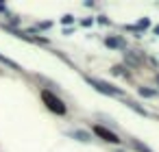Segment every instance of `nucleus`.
<instances>
[{"label": "nucleus", "instance_id": "obj_2", "mask_svg": "<svg viewBox=\"0 0 159 152\" xmlns=\"http://www.w3.org/2000/svg\"><path fill=\"white\" fill-rule=\"evenodd\" d=\"M94 133H96L98 137H103L105 141H109V143H120L118 135H113V133H109L107 128H103V126H94Z\"/></svg>", "mask_w": 159, "mask_h": 152}, {"label": "nucleus", "instance_id": "obj_4", "mask_svg": "<svg viewBox=\"0 0 159 152\" xmlns=\"http://www.w3.org/2000/svg\"><path fill=\"white\" fill-rule=\"evenodd\" d=\"M72 135H74V137H79L81 141H87V139H89V137H87L85 133H81V131H76V133H72Z\"/></svg>", "mask_w": 159, "mask_h": 152}, {"label": "nucleus", "instance_id": "obj_1", "mask_svg": "<svg viewBox=\"0 0 159 152\" xmlns=\"http://www.w3.org/2000/svg\"><path fill=\"white\" fill-rule=\"evenodd\" d=\"M41 100L46 102V107H48L50 111H55V113H59V115H63V113H65V104L61 102L59 98H55L50 91H41Z\"/></svg>", "mask_w": 159, "mask_h": 152}, {"label": "nucleus", "instance_id": "obj_5", "mask_svg": "<svg viewBox=\"0 0 159 152\" xmlns=\"http://www.w3.org/2000/svg\"><path fill=\"white\" fill-rule=\"evenodd\" d=\"M142 96H155V91H148V89H140Z\"/></svg>", "mask_w": 159, "mask_h": 152}, {"label": "nucleus", "instance_id": "obj_3", "mask_svg": "<svg viewBox=\"0 0 159 152\" xmlns=\"http://www.w3.org/2000/svg\"><path fill=\"white\" fill-rule=\"evenodd\" d=\"M89 83L92 85H96V89H100L103 93H111V96H120V89H116V87H109L107 83H103V81H96V78H89Z\"/></svg>", "mask_w": 159, "mask_h": 152}]
</instances>
